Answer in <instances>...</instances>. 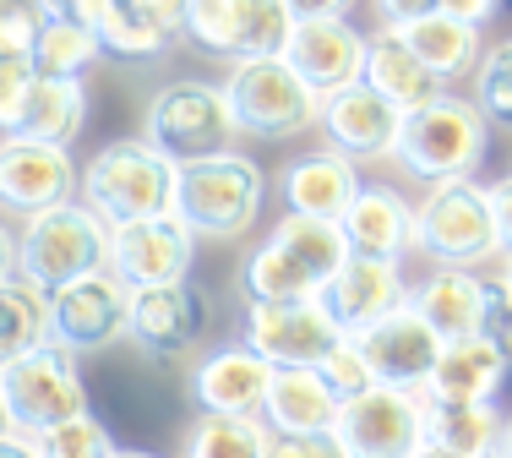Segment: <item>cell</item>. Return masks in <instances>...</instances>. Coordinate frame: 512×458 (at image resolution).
<instances>
[{
    "label": "cell",
    "instance_id": "24",
    "mask_svg": "<svg viewBox=\"0 0 512 458\" xmlns=\"http://www.w3.org/2000/svg\"><path fill=\"white\" fill-rule=\"evenodd\" d=\"M338 229H344L355 257L398 262L414 246V208L404 202V191H393V186H360V197L349 202Z\"/></svg>",
    "mask_w": 512,
    "mask_h": 458
},
{
    "label": "cell",
    "instance_id": "5",
    "mask_svg": "<svg viewBox=\"0 0 512 458\" xmlns=\"http://www.w3.org/2000/svg\"><path fill=\"white\" fill-rule=\"evenodd\" d=\"M485 126L491 120L480 115L474 99H442L420 104V110L404 115L398 126V142H393V159L404 164L414 180L425 186H442V180H469L485 159Z\"/></svg>",
    "mask_w": 512,
    "mask_h": 458
},
{
    "label": "cell",
    "instance_id": "19",
    "mask_svg": "<svg viewBox=\"0 0 512 458\" xmlns=\"http://www.w3.org/2000/svg\"><path fill=\"white\" fill-rule=\"evenodd\" d=\"M316 126L327 131L333 153H344V159H393L404 115H398L382 93H371L365 82H355V88H344V93H327L322 110H316Z\"/></svg>",
    "mask_w": 512,
    "mask_h": 458
},
{
    "label": "cell",
    "instance_id": "16",
    "mask_svg": "<svg viewBox=\"0 0 512 458\" xmlns=\"http://www.w3.org/2000/svg\"><path fill=\"white\" fill-rule=\"evenodd\" d=\"M207 333V295L191 279L131 289V333L126 339L148 360H180L202 344Z\"/></svg>",
    "mask_w": 512,
    "mask_h": 458
},
{
    "label": "cell",
    "instance_id": "13",
    "mask_svg": "<svg viewBox=\"0 0 512 458\" xmlns=\"http://www.w3.org/2000/svg\"><path fill=\"white\" fill-rule=\"evenodd\" d=\"M191 257H197V235H191L175 213L109 229V273L126 289L180 284L191 273Z\"/></svg>",
    "mask_w": 512,
    "mask_h": 458
},
{
    "label": "cell",
    "instance_id": "49",
    "mask_svg": "<svg viewBox=\"0 0 512 458\" xmlns=\"http://www.w3.org/2000/svg\"><path fill=\"white\" fill-rule=\"evenodd\" d=\"M496 458H512V415H502V437H496Z\"/></svg>",
    "mask_w": 512,
    "mask_h": 458
},
{
    "label": "cell",
    "instance_id": "14",
    "mask_svg": "<svg viewBox=\"0 0 512 458\" xmlns=\"http://www.w3.org/2000/svg\"><path fill=\"white\" fill-rule=\"evenodd\" d=\"M240 344L256 349L267 366H322L327 349L344 344V333L333 328L316 300H284V306H246V333Z\"/></svg>",
    "mask_w": 512,
    "mask_h": 458
},
{
    "label": "cell",
    "instance_id": "51",
    "mask_svg": "<svg viewBox=\"0 0 512 458\" xmlns=\"http://www.w3.org/2000/svg\"><path fill=\"white\" fill-rule=\"evenodd\" d=\"M115 458H158V453H142V448H115Z\"/></svg>",
    "mask_w": 512,
    "mask_h": 458
},
{
    "label": "cell",
    "instance_id": "30",
    "mask_svg": "<svg viewBox=\"0 0 512 458\" xmlns=\"http://www.w3.org/2000/svg\"><path fill=\"white\" fill-rule=\"evenodd\" d=\"M50 339V295H39L28 279L0 284V366L39 349Z\"/></svg>",
    "mask_w": 512,
    "mask_h": 458
},
{
    "label": "cell",
    "instance_id": "21",
    "mask_svg": "<svg viewBox=\"0 0 512 458\" xmlns=\"http://www.w3.org/2000/svg\"><path fill=\"white\" fill-rule=\"evenodd\" d=\"M365 180L355 175V159L344 153H306V159H289L284 175H278V191H284V208L300 213V219H327L338 224L349 213V202L360 197Z\"/></svg>",
    "mask_w": 512,
    "mask_h": 458
},
{
    "label": "cell",
    "instance_id": "8",
    "mask_svg": "<svg viewBox=\"0 0 512 458\" xmlns=\"http://www.w3.org/2000/svg\"><path fill=\"white\" fill-rule=\"evenodd\" d=\"M224 99H229V115H235V131L262 142L300 137L306 126H316V110H322V99L284 66V55L235 60L224 77Z\"/></svg>",
    "mask_w": 512,
    "mask_h": 458
},
{
    "label": "cell",
    "instance_id": "3",
    "mask_svg": "<svg viewBox=\"0 0 512 458\" xmlns=\"http://www.w3.org/2000/svg\"><path fill=\"white\" fill-rule=\"evenodd\" d=\"M109 268V224L88 202H60L50 213H33L17 235V279H28L39 295L88 279Z\"/></svg>",
    "mask_w": 512,
    "mask_h": 458
},
{
    "label": "cell",
    "instance_id": "46",
    "mask_svg": "<svg viewBox=\"0 0 512 458\" xmlns=\"http://www.w3.org/2000/svg\"><path fill=\"white\" fill-rule=\"evenodd\" d=\"M142 6L153 11L158 22H164L169 33H180V17H186V0H142Z\"/></svg>",
    "mask_w": 512,
    "mask_h": 458
},
{
    "label": "cell",
    "instance_id": "26",
    "mask_svg": "<svg viewBox=\"0 0 512 458\" xmlns=\"http://www.w3.org/2000/svg\"><path fill=\"white\" fill-rule=\"evenodd\" d=\"M262 420H267V431H333L338 399L327 393V382L311 366H273Z\"/></svg>",
    "mask_w": 512,
    "mask_h": 458
},
{
    "label": "cell",
    "instance_id": "32",
    "mask_svg": "<svg viewBox=\"0 0 512 458\" xmlns=\"http://www.w3.org/2000/svg\"><path fill=\"white\" fill-rule=\"evenodd\" d=\"M180 453L186 458H267V426H256V415H197Z\"/></svg>",
    "mask_w": 512,
    "mask_h": 458
},
{
    "label": "cell",
    "instance_id": "2",
    "mask_svg": "<svg viewBox=\"0 0 512 458\" xmlns=\"http://www.w3.org/2000/svg\"><path fill=\"white\" fill-rule=\"evenodd\" d=\"M175 175L180 170L158 148H148L142 137H120V142H104L82 164V202L109 229L142 224V219H158V213H175Z\"/></svg>",
    "mask_w": 512,
    "mask_h": 458
},
{
    "label": "cell",
    "instance_id": "43",
    "mask_svg": "<svg viewBox=\"0 0 512 458\" xmlns=\"http://www.w3.org/2000/svg\"><path fill=\"white\" fill-rule=\"evenodd\" d=\"M491 191V219H496V240H502V251L512 257V175L507 180H496V186H485Z\"/></svg>",
    "mask_w": 512,
    "mask_h": 458
},
{
    "label": "cell",
    "instance_id": "27",
    "mask_svg": "<svg viewBox=\"0 0 512 458\" xmlns=\"http://www.w3.org/2000/svg\"><path fill=\"white\" fill-rule=\"evenodd\" d=\"M88 120V93H82V77H39L22 104V120L11 137L28 142H55V148H71V137Z\"/></svg>",
    "mask_w": 512,
    "mask_h": 458
},
{
    "label": "cell",
    "instance_id": "33",
    "mask_svg": "<svg viewBox=\"0 0 512 458\" xmlns=\"http://www.w3.org/2000/svg\"><path fill=\"white\" fill-rule=\"evenodd\" d=\"M104 50H99V33H88L82 22L66 17H44L39 39H33V71L39 77H82Z\"/></svg>",
    "mask_w": 512,
    "mask_h": 458
},
{
    "label": "cell",
    "instance_id": "18",
    "mask_svg": "<svg viewBox=\"0 0 512 458\" xmlns=\"http://www.w3.org/2000/svg\"><path fill=\"white\" fill-rule=\"evenodd\" d=\"M316 306L333 317V328L344 333V339H355V333L371 328V322H382L387 311L409 306V284H404V273H398V262L349 257L344 268L322 284Z\"/></svg>",
    "mask_w": 512,
    "mask_h": 458
},
{
    "label": "cell",
    "instance_id": "48",
    "mask_svg": "<svg viewBox=\"0 0 512 458\" xmlns=\"http://www.w3.org/2000/svg\"><path fill=\"white\" fill-rule=\"evenodd\" d=\"M6 279H17V235L0 224V284Z\"/></svg>",
    "mask_w": 512,
    "mask_h": 458
},
{
    "label": "cell",
    "instance_id": "37",
    "mask_svg": "<svg viewBox=\"0 0 512 458\" xmlns=\"http://www.w3.org/2000/svg\"><path fill=\"white\" fill-rule=\"evenodd\" d=\"M316 377L327 382V393L338 399V409L355 404V399H365V393L376 388V377H371V366H365V355H360L355 339H344L338 349H327L322 366H316Z\"/></svg>",
    "mask_w": 512,
    "mask_h": 458
},
{
    "label": "cell",
    "instance_id": "31",
    "mask_svg": "<svg viewBox=\"0 0 512 458\" xmlns=\"http://www.w3.org/2000/svg\"><path fill=\"white\" fill-rule=\"evenodd\" d=\"M175 33L153 17L142 0H109L104 22H99V50L104 55H120V60H153L169 50Z\"/></svg>",
    "mask_w": 512,
    "mask_h": 458
},
{
    "label": "cell",
    "instance_id": "53",
    "mask_svg": "<svg viewBox=\"0 0 512 458\" xmlns=\"http://www.w3.org/2000/svg\"><path fill=\"white\" fill-rule=\"evenodd\" d=\"M502 284H507V295H512V257H507V268H502Z\"/></svg>",
    "mask_w": 512,
    "mask_h": 458
},
{
    "label": "cell",
    "instance_id": "41",
    "mask_svg": "<svg viewBox=\"0 0 512 458\" xmlns=\"http://www.w3.org/2000/svg\"><path fill=\"white\" fill-rule=\"evenodd\" d=\"M480 333L512 349V295L502 279H485V311H480Z\"/></svg>",
    "mask_w": 512,
    "mask_h": 458
},
{
    "label": "cell",
    "instance_id": "11",
    "mask_svg": "<svg viewBox=\"0 0 512 458\" xmlns=\"http://www.w3.org/2000/svg\"><path fill=\"white\" fill-rule=\"evenodd\" d=\"M82 170L71 148L55 142H28V137H0V208L22 213H50L60 202H77Z\"/></svg>",
    "mask_w": 512,
    "mask_h": 458
},
{
    "label": "cell",
    "instance_id": "20",
    "mask_svg": "<svg viewBox=\"0 0 512 458\" xmlns=\"http://www.w3.org/2000/svg\"><path fill=\"white\" fill-rule=\"evenodd\" d=\"M267 382H273V366L256 349L224 344V349L197 360V371H191V399H197L202 415H262Z\"/></svg>",
    "mask_w": 512,
    "mask_h": 458
},
{
    "label": "cell",
    "instance_id": "12",
    "mask_svg": "<svg viewBox=\"0 0 512 458\" xmlns=\"http://www.w3.org/2000/svg\"><path fill=\"white\" fill-rule=\"evenodd\" d=\"M349 458H409L425 448V404L404 388H371L333 420Z\"/></svg>",
    "mask_w": 512,
    "mask_h": 458
},
{
    "label": "cell",
    "instance_id": "10",
    "mask_svg": "<svg viewBox=\"0 0 512 458\" xmlns=\"http://www.w3.org/2000/svg\"><path fill=\"white\" fill-rule=\"evenodd\" d=\"M126 333H131V289L109 268L50 295V339L71 355H99Z\"/></svg>",
    "mask_w": 512,
    "mask_h": 458
},
{
    "label": "cell",
    "instance_id": "7",
    "mask_svg": "<svg viewBox=\"0 0 512 458\" xmlns=\"http://www.w3.org/2000/svg\"><path fill=\"white\" fill-rule=\"evenodd\" d=\"M414 251L436 262V268H480L502 251L491 219V191L474 180H442L431 197L414 208Z\"/></svg>",
    "mask_w": 512,
    "mask_h": 458
},
{
    "label": "cell",
    "instance_id": "36",
    "mask_svg": "<svg viewBox=\"0 0 512 458\" xmlns=\"http://www.w3.org/2000/svg\"><path fill=\"white\" fill-rule=\"evenodd\" d=\"M33 442H39V458H115V437L93 415L60 420V426L39 431Z\"/></svg>",
    "mask_w": 512,
    "mask_h": 458
},
{
    "label": "cell",
    "instance_id": "45",
    "mask_svg": "<svg viewBox=\"0 0 512 458\" xmlns=\"http://www.w3.org/2000/svg\"><path fill=\"white\" fill-rule=\"evenodd\" d=\"M442 11H447V17H458V22H474V28H480V22L496 11V0H442Z\"/></svg>",
    "mask_w": 512,
    "mask_h": 458
},
{
    "label": "cell",
    "instance_id": "28",
    "mask_svg": "<svg viewBox=\"0 0 512 458\" xmlns=\"http://www.w3.org/2000/svg\"><path fill=\"white\" fill-rule=\"evenodd\" d=\"M496 437H502L496 404H425V448L447 458H496Z\"/></svg>",
    "mask_w": 512,
    "mask_h": 458
},
{
    "label": "cell",
    "instance_id": "23",
    "mask_svg": "<svg viewBox=\"0 0 512 458\" xmlns=\"http://www.w3.org/2000/svg\"><path fill=\"white\" fill-rule=\"evenodd\" d=\"M360 82L371 93H382L398 115H409V110H420V104H431V99H442V93H447L442 77H436V71L425 66L404 39H398V28H382L376 39H365Z\"/></svg>",
    "mask_w": 512,
    "mask_h": 458
},
{
    "label": "cell",
    "instance_id": "9",
    "mask_svg": "<svg viewBox=\"0 0 512 458\" xmlns=\"http://www.w3.org/2000/svg\"><path fill=\"white\" fill-rule=\"evenodd\" d=\"M0 393H6L11 426L28 431V437L60 426V420L88 415V388H82L77 355L60 349L55 339H44L39 349H28L11 366H0Z\"/></svg>",
    "mask_w": 512,
    "mask_h": 458
},
{
    "label": "cell",
    "instance_id": "40",
    "mask_svg": "<svg viewBox=\"0 0 512 458\" xmlns=\"http://www.w3.org/2000/svg\"><path fill=\"white\" fill-rule=\"evenodd\" d=\"M267 458H349L338 431H267Z\"/></svg>",
    "mask_w": 512,
    "mask_h": 458
},
{
    "label": "cell",
    "instance_id": "50",
    "mask_svg": "<svg viewBox=\"0 0 512 458\" xmlns=\"http://www.w3.org/2000/svg\"><path fill=\"white\" fill-rule=\"evenodd\" d=\"M11 431H17V426H11V409H6V393H0V437H11Z\"/></svg>",
    "mask_w": 512,
    "mask_h": 458
},
{
    "label": "cell",
    "instance_id": "44",
    "mask_svg": "<svg viewBox=\"0 0 512 458\" xmlns=\"http://www.w3.org/2000/svg\"><path fill=\"white\" fill-rule=\"evenodd\" d=\"M295 22H322V17H349L355 0H284Z\"/></svg>",
    "mask_w": 512,
    "mask_h": 458
},
{
    "label": "cell",
    "instance_id": "17",
    "mask_svg": "<svg viewBox=\"0 0 512 458\" xmlns=\"http://www.w3.org/2000/svg\"><path fill=\"white\" fill-rule=\"evenodd\" d=\"M284 66L300 82L327 99V93H344L360 82L365 71V33L349 28V17H322V22H295L284 44Z\"/></svg>",
    "mask_w": 512,
    "mask_h": 458
},
{
    "label": "cell",
    "instance_id": "1",
    "mask_svg": "<svg viewBox=\"0 0 512 458\" xmlns=\"http://www.w3.org/2000/svg\"><path fill=\"white\" fill-rule=\"evenodd\" d=\"M349 257H355V251H349V240L338 224L284 213V219L273 224V235H267L246 257V268H240V295H246V306L316 300L322 284L333 279Z\"/></svg>",
    "mask_w": 512,
    "mask_h": 458
},
{
    "label": "cell",
    "instance_id": "25",
    "mask_svg": "<svg viewBox=\"0 0 512 458\" xmlns=\"http://www.w3.org/2000/svg\"><path fill=\"white\" fill-rule=\"evenodd\" d=\"M409 306L431 322V333L442 344L474 339L485 311V279H474V268H436L425 284L409 289Z\"/></svg>",
    "mask_w": 512,
    "mask_h": 458
},
{
    "label": "cell",
    "instance_id": "6",
    "mask_svg": "<svg viewBox=\"0 0 512 458\" xmlns=\"http://www.w3.org/2000/svg\"><path fill=\"white\" fill-rule=\"evenodd\" d=\"M229 137H235V115H229L224 82H202V77L169 82L142 110V142L164 153L175 170L224 153Z\"/></svg>",
    "mask_w": 512,
    "mask_h": 458
},
{
    "label": "cell",
    "instance_id": "29",
    "mask_svg": "<svg viewBox=\"0 0 512 458\" xmlns=\"http://www.w3.org/2000/svg\"><path fill=\"white\" fill-rule=\"evenodd\" d=\"M398 39H404L409 50L420 55L442 82H447V77H463V71H474V66H480V55H485V50H480V28H474V22L447 17V11H431V17L398 28Z\"/></svg>",
    "mask_w": 512,
    "mask_h": 458
},
{
    "label": "cell",
    "instance_id": "39",
    "mask_svg": "<svg viewBox=\"0 0 512 458\" xmlns=\"http://www.w3.org/2000/svg\"><path fill=\"white\" fill-rule=\"evenodd\" d=\"M39 28H44L39 0H0V55H33Z\"/></svg>",
    "mask_w": 512,
    "mask_h": 458
},
{
    "label": "cell",
    "instance_id": "47",
    "mask_svg": "<svg viewBox=\"0 0 512 458\" xmlns=\"http://www.w3.org/2000/svg\"><path fill=\"white\" fill-rule=\"evenodd\" d=\"M0 458H39V442L28 431H11V437H0Z\"/></svg>",
    "mask_w": 512,
    "mask_h": 458
},
{
    "label": "cell",
    "instance_id": "22",
    "mask_svg": "<svg viewBox=\"0 0 512 458\" xmlns=\"http://www.w3.org/2000/svg\"><path fill=\"white\" fill-rule=\"evenodd\" d=\"M512 371V349L474 333V339H458V344H442V360H436L425 393L442 404H491L502 393Z\"/></svg>",
    "mask_w": 512,
    "mask_h": 458
},
{
    "label": "cell",
    "instance_id": "15",
    "mask_svg": "<svg viewBox=\"0 0 512 458\" xmlns=\"http://www.w3.org/2000/svg\"><path fill=\"white\" fill-rule=\"evenodd\" d=\"M365 366H371L376 388H404V393H420L431 382L436 360H442V339L431 333V322L420 317L414 306H398L387 311L382 322H371L365 333H355Z\"/></svg>",
    "mask_w": 512,
    "mask_h": 458
},
{
    "label": "cell",
    "instance_id": "38",
    "mask_svg": "<svg viewBox=\"0 0 512 458\" xmlns=\"http://www.w3.org/2000/svg\"><path fill=\"white\" fill-rule=\"evenodd\" d=\"M33 82H39L33 55H0V137H11V131H17L22 104H28Z\"/></svg>",
    "mask_w": 512,
    "mask_h": 458
},
{
    "label": "cell",
    "instance_id": "35",
    "mask_svg": "<svg viewBox=\"0 0 512 458\" xmlns=\"http://www.w3.org/2000/svg\"><path fill=\"white\" fill-rule=\"evenodd\" d=\"M474 104H480L485 120L496 126H512V39L491 44L474 66Z\"/></svg>",
    "mask_w": 512,
    "mask_h": 458
},
{
    "label": "cell",
    "instance_id": "34",
    "mask_svg": "<svg viewBox=\"0 0 512 458\" xmlns=\"http://www.w3.org/2000/svg\"><path fill=\"white\" fill-rule=\"evenodd\" d=\"M289 28H295V17H289L284 0H235V44H240V60L284 55Z\"/></svg>",
    "mask_w": 512,
    "mask_h": 458
},
{
    "label": "cell",
    "instance_id": "42",
    "mask_svg": "<svg viewBox=\"0 0 512 458\" xmlns=\"http://www.w3.org/2000/svg\"><path fill=\"white\" fill-rule=\"evenodd\" d=\"M371 6H376V17H382V28H409V22L442 11V0H371Z\"/></svg>",
    "mask_w": 512,
    "mask_h": 458
},
{
    "label": "cell",
    "instance_id": "4",
    "mask_svg": "<svg viewBox=\"0 0 512 458\" xmlns=\"http://www.w3.org/2000/svg\"><path fill=\"white\" fill-rule=\"evenodd\" d=\"M262 197H267V180L256 170V159L235 148L180 164L175 175V219L202 240H240L262 213Z\"/></svg>",
    "mask_w": 512,
    "mask_h": 458
},
{
    "label": "cell",
    "instance_id": "52",
    "mask_svg": "<svg viewBox=\"0 0 512 458\" xmlns=\"http://www.w3.org/2000/svg\"><path fill=\"white\" fill-rule=\"evenodd\" d=\"M409 458H447V453H436V448H420V453H409Z\"/></svg>",
    "mask_w": 512,
    "mask_h": 458
}]
</instances>
